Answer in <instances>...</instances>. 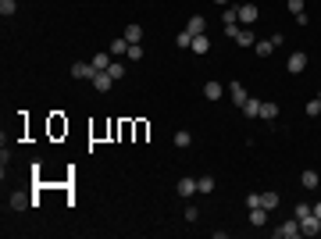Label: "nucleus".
Wrapping results in <instances>:
<instances>
[{
	"mask_svg": "<svg viewBox=\"0 0 321 239\" xmlns=\"http://www.w3.org/2000/svg\"><path fill=\"white\" fill-rule=\"evenodd\" d=\"M250 225H253V229H264V225H268V211H264V207H250Z\"/></svg>",
	"mask_w": 321,
	"mask_h": 239,
	"instance_id": "0eeeda50",
	"label": "nucleus"
},
{
	"mask_svg": "<svg viewBox=\"0 0 321 239\" xmlns=\"http://www.w3.org/2000/svg\"><path fill=\"white\" fill-rule=\"evenodd\" d=\"M253 50H257V57H268V54L275 50V43H271V39H257V43H253Z\"/></svg>",
	"mask_w": 321,
	"mask_h": 239,
	"instance_id": "5701e85b",
	"label": "nucleus"
},
{
	"mask_svg": "<svg viewBox=\"0 0 321 239\" xmlns=\"http://www.w3.org/2000/svg\"><path fill=\"white\" fill-rule=\"evenodd\" d=\"M311 214H314V218H318V222H321V200H318V204H314V207H311Z\"/></svg>",
	"mask_w": 321,
	"mask_h": 239,
	"instance_id": "72a5a7b5",
	"label": "nucleus"
},
{
	"mask_svg": "<svg viewBox=\"0 0 321 239\" xmlns=\"http://www.w3.org/2000/svg\"><path fill=\"white\" fill-rule=\"evenodd\" d=\"M93 86H96V89H100V93H107V89H111V86H114V79H111V75H107V72H93Z\"/></svg>",
	"mask_w": 321,
	"mask_h": 239,
	"instance_id": "9d476101",
	"label": "nucleus"
},
{
	"mask_svg": "<svg viewBox=\"0 0 321 239\" xmlns=\"http://www.w3.org/2000/svg\"><path fill=\"white\" fill-rule=\"evenodd\" d=\"M307 214H311V207H307V204H296V207H293V218H296V222H300V218H307Z\"/></svg>",
	"mask_w": 321,
	"mask_h": 239,
	"instance_id": "c85d7f7f",
	"label": "nucleus"
},
{
	"mask_svg": "<svg viewBox=\"0 0 321 239\" xmlns=\"http://www.w3.org/2000/svg\"><path fill=\"white\" fill-rule=\"evenodd\" d=\"M318 100H321V96H318Z\"/></svg>",
	"mask_w": 321,
	"mask_h": 239,
	"instance_id": "c9c22d12",
	"label": "nucleus"
},
{
	"mask_svg": "<svg viewBox=\"0 0 321 239\" xmlns=\"http://www.w3.org/2000/svg\"><path fill=\"white\" fill-rule=\"evenodd\" d=\"M286 68H289V75H300V72L307 68V54H300V50L289 54V57H286Z\"/></svg>",
	"mask_w": 321,
	"mask_h": 239,
	"instance_id": "f03ea898",
	"label": "nucleus"
},
{
	"mask_svg": "<svg viewBox=\"0 0 321 239\" xmlns=\"http://www.w3.org/2000/svg\"><path fill=\"white\" fill-rule=\"evenodd\" d=\"M14 11H18V4H14V0H0V14H4V18H11Z\"/></svg>",
	"mask_w": 321,
	"mask_h": 239,
	"instance_id": "bb28decb",
	"label": "nucleus"
},
{
	"mask_svg": "<svg viewBox=\"0 0 321 239\" xmlns=\"http://www.w3.org/2000/svg\"><path fill=\"white\" fill-rule=\"evenodd\" d=\"M129 57H132V61H139V57H143V47H139V43H132V47H129Z\"/></svg>",
	"mask_w": 321,
	"mask_h": 239,
	"instance_id": "2f4dec72",
	"label": "nucleus"
},
{
	"mask_svg": "<svg viewBox=\"0 0 321 239\" xmlns=\"http://www.w3.org/2000/svg\"><path fill=\"white\" fill-rule=\"evenodd\" d=\"M129 47H132V43H129L125 36H118V39H111L107 54H111V57H129Z\"/></svg>",
	"mask_w": 321,
	"mask_h": 239,
	"instance_id": "7ed1b4c3",
	"label": "nucleus"
},
{
	"mask_svg": "<svg viewBox=\"0 0 321 239\" xmlns=\"http://www.w3.org/2000/svg\"><path fill=\"white\" fill-rule=\"evenodd\" d=\"M222 93H225L222 82H207V86H204V96H207V100H222Z\"/></svg>",
	"mask_w": 321,
	"mask_h": 239,
	"instance_id": "f3484780",
	"label": "nucleus"
},
{
	"mask_svg": "<svg viewBox=\"0 0 321 239\" xmlns=\"http://www.w3.org/2000/svg\"><path fill=\"white\" fill-rule=\"evenodd\" d=\"M239 111L246 118H260V100H257V96H246V104H243Z\"/></svg>",
	"mask_w": 321,
	"mask_h": 239,
	"instance_id": "6e6552de",
	"label": "nucleus"
},
{
	"mask_svg": "<svg viewBox=\"0 0 321 239\" xmlns=\"http://www.w3.org/2000/svg\"><path fill=\"white\" fill-rule=\"evenodd\" d=\"M111 61H114L111 54H96V57H93V72H107V65H111Z\"/></svg>",
	"mask_w": 321,
	"mask_h": 239,
	"instance_id": "b1692460",
	"label": "nucleus"
},
{
	"mask_svg": "<svg viewBox=\"0 0 321 239\" xmlns=\"http://www.w3.org/2000/svg\"><path fill=\"white\" fill-rule=\"evenodd\" d=\"M122 36H125L129 43H139V39H143V25H136V22H132V25H125V32H122Z\"/></svg>",
	"mask_w": 321,
	"mask_h": 239,
	"instance_id": "2eb2a0df",
	"label": "nucleus"
},
{
	"mask_svg": "<svg viewBox=\"0 0 321 239\" xmlns=\"http://www.w3.org/2000/svg\"><path fill=\"white\" fill-rule=\"evenodd\" d=\"M318 118H321V114H318Z\"/></svg>",
	"mask_w": 321,
	"mask_h": 239,
	"instance_id": "e433bc0d",
	"label": "nucleus"
},
{
	"mask_svg": "<svg viewBox=\"0 0 321 239\" xmlns=\"http://www.w3.org/2000/svg\"><path fill=\"white\" fill-rule=\"evenodd\" d=\"M186 32H189V36H204V32H207V18H204V14H193L189 25H186Z\"/></svg>",
	"mask_w": 321,
	"mask_h": 239,
	"instance_id": "39448f33",
	"label": "nucleus"
},
{
	"mask_svg": "<svg viewBox=\"0 0 321 239\" xmlns=\"http://www.w3.org/2000/svg\"><path fill=\"white\" fill-rule=\"evenodd\" d=\"M29 204H36L32 196H25V193H11V211H25Z\"/></svg>",
	"mask_w": 321,
	"mask_h": 239,
	"instance_id": "f8f14e48",
	"label": "nucleus"
},
{
	"mask_svg": "<svg viewBox=\"0 0 321 239\" xmlns=\"http://www.w3.org/2000/svg\"><path fill=\"white\" fill-rule=\"evenodd\" d=\"M193 193H200V189H196V178H178V196L189 200Z\"/></svg>",
	"mask_w": 321,
	"mask_h": 239,
	"instance_id": "9b49d317",
	"label": "nucleus"
},
{
	"mask_svg": "<svg viewBox=\"0 0 321 239\" xmlns=\"http://www.w3.org/2000/svg\"><path fill=\"white\" fill-rule=\"evenodd\" d=\"M260 118H264V122H275V118H278V104H275V100L260 104Z\"/></svg>",
	"mask_w": 321,
	"mask_h": 239,
	"instance_id": "a211bd4d",
	"label": "nucleus"
},
{
	"mask_svg": "<svg viewBox=\"0 0 321 239\" xmlns=\"http://www.w3.org/2000/svg\"><path fill=\"white\" fill-rule=\"evenodd\" d=\"M107 75H111V79H114V82H118V79H125V65H122V61L114 57V61L107 65Z\"/></svg>",
	"mask_w": 321,
	"mask_h": 239,
	"instance_id": "412c9836",
	"label": "nucleus"
},
{
	"mask_svg": "<svg viewBox=\"0 0 321 239\" xmlns=\"http://www.w3.org/2000/svg\"><path fill=\"white\" fill-rule=\"evenodd\" d=\"M175 143H178V150H182V147H189V143H193V136H189L186 129H178V132H175Z\"/></svg>",
	"mask_w": 321,
	"mask_h": 239,
	"instance_id": "a878e982",
	"label": "nucleus"
},
{
	"mask_svg": "<svg viewBox=\"0 0 321 239\" xmlns=\"http://www.w3.org/2000/svg\"><path fill=\"white\" fill-rule=\"evenodd\" d=\"M175 43H178V50H186V47H193V36H189V32H186V29H182V32H178V39H175Z\"/></svg>",
	"mask_w": 321,
	"mask_h": 239,
	"instance_id": "cd10ccee",
	"label": "nucleus"
},
{
	"mask_svg": "<svg viewBox=\"0 0 321 239\" xmlns=\"http://www.w3.org/2000/svg\"><path fill=\"white\" fill-rule=\"evenodd\" d=\"M260 204H264V211H275V207L282 204V196H278L275 189H268V193H260Z\"/></svg>",
	"mask_w": 321,
	"mask_h": 239,
	"instance_id": "ddd939ff",
	"label": "nucleus"
},
{
	"mask_svg": "<svg viewBox=\"0 0 321 239\" xmlns=\"http://www.w3.org/2000/svg\"><path fill=\"white\" fill-rule=\"evenodd\" d=\"M72 79H93V65L75 61V65H72Z\"/></svg>",
	"mask_w": 321,
	"mask_h": 239,
	"instance_id": "1a4fd4ad",
	"label": "nucleus"
},
{
	"mask_svg": "<svg viewBox=\"0 0 321 239\" xmlns=\"http://www.w3.org/2000/svg\"><path fill=\"white\" fill-rule=\"evenodd\" d=\"M286 7H289V14H304V0H286Z\"/></svg>",
	"mask_w": 321,
	"mask_h": 239,
	"instance_id": "c756f323",
	"label": "nucleus"
},
{
	"mask_svg": "<svg viewBox=\"0 0 321 239\" xmlns=\"http://www.w3.org/2000/svg\"><path fill=\"white\" fill-rule=\"evenodd\" d=\"M196 189H200L204 196H211V193H214V178H211V175H200V178H196Z\"/></svg>",
	"mask_w": 321,
	"mask_h": 239,
	"instance_id": "aec40b11",
	"label": "nucleus"
},
{
	"mask_svg": "<svg viewBox=\"0 0 321 239\" xmlns=\"http://www.w3.org/2000/svg\"><path fill=\"white\" fill-rule=\"evenodd\" d=\"M307 114L318 118V114H321V100H311V104H307Z\"/></svg>",
	"mask_w": 321,
	"mask_h": 239,
	"instance_id": "7c9ffc66",
	"label": "nucleus"
},
{
	"mask_svg": "<svg viewBox=\"0 0 321 239\" xmlns=\"http://www.w3.org/2000/svg\"><path fill=\"white\" fill-rule=\"evenodd\" d=\"M189 50H193V54H207V50H211V39H207V32H204V36H193V47H189Z\"/></svg>",
	"mask_w": 321,
	"mask_h": 239,
	"instance_id": "dca6fc26",
	"label": "nucleus"
},
{
	"mask_svg": "<svg viewBox=\"0 0 321 239\" xmlns=\"http://www.w3.org/2000/svg\"><path fill=\"white\" fill-rule=\"evenodd\" d=\"M257 4H239V25H253L257 22Z\"/></svg>",
	"mask_w": 321,
	"mask_h": 239,
	"instance_id": "20e7f679",
	"label": "nucleus"
},
{
	"mask_svg": "<svg viewBox=\"0 0 321 239\" xmlns=\"http://www.w3.org/2000/svg\"><path fill=\"white\" fill-rule=\"evenodd\" d=\"M232 39H236V43H239V47H253V43H257V39H253V32H250V29H236V36H232Z\"/></svg>",
	"mask_w": 321,
	"mask_h": 239,
	"instance_id": "6ab92c4d",
	"label": "nucleus"
},
{
	"mask_svg": "<svg viewBox=\"0 0 321 239\" xmlns=\"http://www.w3.org/2000/svg\"><path fill=\"white\" fill-rule=\"evenodd\" d=\"M222 22H225V25H236V22H239V7H232V4H229V7L222 11Z\"/></svg>",
	"mask_w": 321,
	"mask_h": 239,
	"instance_id": "4be33fe9",
	"label": "nucleus"
},
{
	"mask_svg": "<svg viewBox=\"0 0 321 239\" xmlns=\"http://www.w3.org/2000/svg\"><path fill=\"white\" fill-rule=\"evenodd\" d=\"M246 207H264V204H260V193H250V196H246Z\"/></svg>",
	"mask_w": 321,
	"mask_h": 239,
	"instance_id": "473e14b6",
	"label": "nucleus"
},
{
	"mask_svg": "<svg viewBox=\"0 0 321 239\" xmlns=\"http://www.w3.org/2000/svg\"><path fill=\"white\" fill-rule=\"evenodd\" d=\"M229 93H232V104H236V107L246 104V89H243V82H229Z\"/></svg>",
	"mask_w": 321,
	"mask_h": 239,
	"instance_id": "4468645a",
	"label": "nucleus"
},
{
	"mask_svg": "<svg viewBox=\"0 0 321 239\" xmlns=\"http://www.w3.org/2000/svg\"><path fill=\"white\" fill-rule=\"evenodd\" d=\"M214 4H218V7H229V4H232V0H214Z\"/></svg>",
	"mask_w": 321,
	"mask_h": 239,
	"instance_id": "f704fd0d",
	"label": "nucleus"
},
{
	"mask_svg": "<svg viewBox=\"0 0 321 239\" xmlns=\"http://www.w3.org/2000/svg\"><path fill=\"white\" fill-rule=\"evenodd\" d=\"M296 236H304V232H300V222H296V218H289V222H282V225L275 229V239H296Z\"/></svg>",
	"mask_w": 321,
	"mask_h": 239,
	"instance_id": "f257e3e1",
	"label": "nucleus"
},
{
	"mask_svg": "<svg viewBox=\"0 0 321 239\" xmlns=\"http://www.w3.org/2000/svg\"><path fill=\"white\" fill-rule=\"evenodd\" d=\"M300 182H304V189H318V171H304Z\"/></svg>",
	"mask_w": 321,
	"mask_h": 239,
	"instance_id": "393cba45",
	"label": "nucleus"
},
{
	"mask_svg": "<svg viewBox=\"0 0 321 239\" xmlns=\"http://www.w3.org/2000/svg\"><path fill=\"white\" fill-rule=\"evenodd\" d=\"M300 232H304V236H318V232H321V222L314 218V214L300 218Z\"/></svg>",
	"mask_w": 321,
	"mask_h": 239,
	"instance_id": "423d86ee",
	"label": "nucleus"
}]
</instances>
